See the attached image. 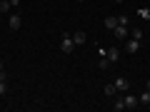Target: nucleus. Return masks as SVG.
I'll return each mask as SVG.
<instances>
[{"label":"nucleus","instance_id":"12","mask_svg":"<svg viewBox=\"0 0 150 112\" xmlns=\"http://www.w3.org/2000/svg\"><path fill=\"white\" fill-rule=\"evenodd\" d=\"M138 15L143 18V20H150V8H145V5H143V8H138Z\"/></svg>","mask_w":150,"mask_h":112},{"label":"nucleus","instance_id":"22","mask_svg":"<svg viewBox=\"0 0 150 112\" xmlns=\"http://www.w3.org/2000/svg\"><path fill=\"white\" fill-rule=\"evenodd\" d=\"M115 3H125V0H115Z\"/></svg>","mask_w":150,"mask_h":112},{"label":"nucleus","instance_id":"19","mask_svg":"<svg viewBox=\"0 0 150 112\" xmlns=\"http://www.w3.org/2000/svg\"><path fill=\"white\" fill-rule=\"evenodd\" d=\"M0 80H8V75H5V72H0Z\"/></svg>","mask_w":150,"mask_h":112},{"label":"nucleus","instance_id":"4","mask_svg":"<svg viewBox=\"0 0 150 112\" xmlns=\"http://www.w3.org/2000/svg\"><path fill=\"white\" fill-rule=\"evenodd\" d=\"M20 25H23V18L18 15V13H13V15L8 18V27H10V30H20Z\"/></svg>","mask_w":150,"mask_h":112},{"label":"nucleus","instance_id":"11","mask_svg":"<svg viewBox=\"0 0 150 112\" xmlns=\"http://www.w3.org/2000/svg\"><path fill=\"white\" fill-rule=\"evenodd\" d=\"M110 65H112L110 60H108L105 55H100V62H98V67H100V70H108V67H110Z\"/></svg>","mask_w":150,"mask_h":112},{"label":"nucleus","instance_id":"5","mask_svg":"<svg viewBox=\"0 0 150 112\" xmlns=\"http://www.w3.org/2000/svg\"><path fill=\"white\" fill-rule=\"evenodd\" d=\"M123 100H125V110H135V107L140 105V100H138L135 95H125Z\"/></svg>","mask_w":150,"mask_h":112},{"label":"nucleus","instance_id":"7","mask_svg":"<svg viewBox=\"0 0 150 112\" xmlns=\"http://www.w3.org/2000/svg\"><path fill=\"white\" fill-rule=\"evenodd\" d=\"M105 57L110 60V62H118V60H120V50H118V48H110V50H105Z\"/></svg>","mask_w":150,"mask_h":112},{"label":"nucleus","instance_id":"14","mask_svg":"<svg viewBox=\"0 0 150 112\" xmlns=\"http://www.w3.org/2000/svg\"><path fill=\"white\" fill-rule=\"evenodd\" d=\"M138 100H140V105H150V90H145L143 95L138 97Z\"/></svg>","mask_w":150,"mask_h":112},{"label":"nucleus","instance_id":"18","mask_svg":"<svg viewBox=\"0 0 150 112\" xmlns=\"http://www.w3.org/2000/svg\"><path fill=\"white\" fill-rule=\"evenodd\" d=\"M8 92V80H0V95H5Z\"/></svg>","mask_w":150,"mask_h":112},{"label":"nucleus","instance_id":"21","mask_svg":"<svg viewBox=\"0 0 150 112\" xmlns=\"http://www.w3.org/2000/svg\"><path fill=\"white\" fill-rule=\"evenodd\" d=\"M0 72H5V70H3V60H0Z\"/></svg>","mask_w":150,"mask_h":112},{"label":"nucleus","instance_id":"9","mask_svg":"<svg viewBox=\"0 0 150 112\" xmlns=\"http://www.w3.org/2000/svg\"><path fill=\"white\" fill-rule=\"evenodd\" d=\"M73 40H75V45H83V43L88 40V35H85L83 30H78V32H73Z\"/></svg>","mask_w":150,"mask_h":112},{"label":"nucleus","instance_id":"6","mask_svg":"<svg viewBox=\"0 0 150 112\" xmlns=\"http://www.w3.org/2000/svg\"><path fill=\"white\" fill-rule=\"evenodd\" d=\"M115 87H118V92H128V90H130L128 77H118V80H115Z\"/></svg>","mask_w":150,"mask_h":112},{"label":"nucleus","instance_id":"8","mask_svg":"<svg viewBox=\"0 0 150 112\" xmlns=\"http://www.w3.org/2000/svg\"><path fill=\"white\" fill-rule=\"evenodd\" d=\"M103 25H105V27H108V30H110V32H112V30H115V25H118V18H115V15H108V18H105V20H103Z\"/></svg>","mask_w":150,"mask_h":112},{"label":"nucleus","instance_id":"20","mask_svg":"<svg viewBox=\"0 0 150 112\" xmlns=\"http://www.w3.org/2000/svg\"><path fill=\"white\" fill-rule=\"evenodd\" d=\"M145 90H150V80H148V82H145Z\"/></svg>","mask_w":150,"mask_h":112},{"label":"nucleus","instance_id":"23","mask_svg":"<svg viewBox=\"0 0 150 112\" xmlns=\"http://www.w3.org/2000/svg\"><path fill=\"white\" fill-rule=\"evenodd\" d=\"M78 3H85V0H78Z\"/></svg>","mask_w":150,"mask_h":112},{"label":"nucleus","instance_id":"17","mask_svg":"<svg viewBox=\"0 0 150 112\" xmlns=\"http://www.w3.org/2000/svg\"><path fill=\"white\" fill-rule=\"evenodd\" d=\"M118 25H130V18L128 15H118Z\"/></svg>","mask_w":150,"mask_h":112},{"label":"nucleus","instance_id":"16","mask_svg":"<svg viewBox=\"0 0 150 112\" xmlns=\"http://www.w3.org/2000/svg\"><path fill=\"white\" fill-rule=\"evenodd\" d=\"M130 37H133V40H143V30H140V27L130 30Z\"/></svg>","mask_w":150,"mask_h":112},{"label":"nucleus","instance_id":"15","mask_svg":"<svg viewBox=\"0 0 150 112\" xmlns=\"http://www.w3.org/2000/svg\"><path fill=\"white\" fill-rule=\"evenodd\" d=\"M10 0H0V13H10Z\"/></svg>","mask_w":150,"mask_h":112},{"label":"nucleus","instance_id":"1","mask_svg":"<svg viewBox=\"0 0 150 112\" xmlns=\"http://www.w3.org/2000/svg\"><path fill=\"white\" fill-rule=\"evenodd\" d=\"M60 50H63L65 55L75 50V40H73V35H70V32H63V37H60Z\"/></svg>","mask_w":150,"mask_h":112},{"label":"nucleus","instance_id":"10","mask_svg":"<svg viewBox=\"0 0 150 112\" xmlns=\"http://www.w3.org/2000/svg\"><path fill=\"white\" fill-rule=\"evenodd\" d=\"M103 92H105L108 97H112L115 92H118V87H115V82H112V85H105V87H103Z\"/></svg>","mask_w":150,"mask_h":112},{"label":"nucleus","instance_id":"2","mask_svg":"<svg viewBox=\"0 0 150 112\" xmlns=\"http://www.w3.org/2000/svg\"><path fill=\"white\" fill-rule=\"evenodd\" d=\"M112 32H115L118 40H128V37H130V27L128 25H115V30H112Z\"/></svg>","mask_w":150,"mask_h":112},{"label":"nucleus","instance_id":"3","mask_svg":"<svg viewBox=\"0 0 150 112\" xmlns=\"http://www.w3.org/2000/svg\"><path fill=\"white\" fill-rule=\"evenodd\" d=\"M138 50H140V40H133V37L125 40V52H128V55H135Z\"/></svg>","mask_w":150,"mask_h":112},{"label":"nucleus","instance_id":"13","mask_svg":"<svg viewBox=\"0 0 150 112\" xmlns=\"http://www.w3.org/2000/svg\"><path fill=\"white\" fill-rule=\"evenodd\" d=\"M112 107H115V112L125 110V100H123V97H115V105H112Z\"/></svg>","mask_w":150,"mask_h":112}]
</instances>
